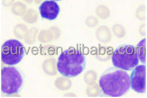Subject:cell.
<instances>
[{
    "label": "cell",
    "instance_id": "cell-3",
    "mask_svg": "<svg viewBox=\"0 0 147 98\" xmlns=\"http://www.w3.org/2000/svg\"><path fill=\"white\" fill-rule=\"evenodd\" d=\"M112 61L117 69L124 71L133 70L139 63L136 47L130 45L119 47L112 55Z\"/></svg>",
    "mask_w": 147,
    "mask_h": 98
},
{
    "label": "cell",
    "instance_id": "cell-4",
    "mask_svg": "<svg viewBox=\"0 0 147 98\" xmlns=\"http://www.w3.org/2000/svg\"><path fill=\"white\" fill-rule=\"evenodd\" d=\"M21 73L16 67H4L1 70V91L7 95L20 92L23 85Z\"/></svg>",
    "mask_w": 147,
    "mask_h": 98
},
{
    "label": "cell",
    "instance_id": "cell-6",
    "mask_svg": "<svg viewBox=\"0 0 147 98\" xmlns=\"http://www.w3.org/2000/svg\"><path fill=\"white\" fill-rule=\"evenodd\" d=\"M130 85L133 91L137 93H144L146 91V66L137 65L131 73Z\"/></svg>",
    "mask_w": 147,
    "mask_h": 98
},
{
    "label": "cell",
    "instance_id": "cell-1",
    "mask_svg": "<svg viewBox=\"0 0 147 98\" xmlns=\"http://www.w3.org/2000/svg\"><path fill=\"white\" fill-rule=\"evenodd\" d=\"M99 83L103 93L110 97H120L131 87L128 74L124 70L115 68L106 70L100 77Z\"/></svg>",
    "mask_w": 147,
    "mask_h": 98
},
{
    "label": "cell",
    "instance_id": "cell-7",
    "mask_svg": "<svg viewBox=\"0 0 147 98\" xmlns=\"http://www.w3.org/2000/svg\"><path fill=\"white\" fill-rule=\"evenodd\" d=\"M60 7L54 1H45L39 7L41 16L49 21L56 19L60 13Z\"/></svg>",
    "mask_w": 147,
    "mask_h": 98
},
{
    "label": "cell",
    "instance_id": "cell-2",
    "mask_svg": "<svg viewBox=\"0 0 147 98\" xmlns=\"http://www.w3.org/2000/svg\"><path fill=\"white\" fill-rule=\"evenodd\" d=\"M86 67V59L80 51L70 48L59 56L57 63L59 72L64 77H76L83 72Z\"/></svg>",
    "mask_w": 147,
    "mask_h": 98
},
{
    "label": "cell",
    "instance_id": "cell-5",
    "mask_svg": "<svg viewBox=\"0 0 147 98\" xmlns=\"http://www.w3.org/2000/svg\"><path fill=\"white\" fill-rule=\"evenodd\" d=\"M25 49L20 41L16 40H9L5 41L1 48V61L9 66L19 63L24 58Z\"/></svg>",
    "mask_w": 147,
    "mask_h": 98
},
{
    "label": "cell",
    "instance_id": "cell-8",
    "mask_svg": "<svg viewBox=\"0 0 147 98\" xmlns=\"http://www.w3.org/2000/svg\"><path fill=\"white\" fill-rule=\"evenodd\" d=\"M136 49L138 60L145 65L146 63V38L139 42Z\"/></svg>",
    "mask_w": 147,
    "mask_h": 98
}]
</instances>
